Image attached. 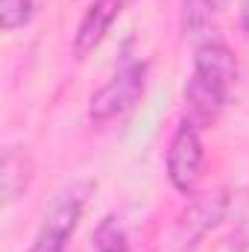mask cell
<instances>
[{
  "label": "cell",
  "instance_id": "obj_12",
  "mask_svg": "<svg viewBox=\"0 0 249 252\" xmlns=\"http://www.w3.org/2000/svg\"><path fill=\"white\" fill-rule=\"evenodd\" d=\"M132 3H138V0H124V6H132Z\"/></svg>",
  "mask_w": 249,
  "mask_h": 252
},
{
  "label": "cell",
  "instance_id": "obj_10",
  "mask_svg": "<svg viewBox=\"0 0 249 252\" xmlns=\"http://www.w3.org/2000/svg\"><path fill=\"white\" fill-rule=\"evenodd\" d=\"M35 15V3L32 0H0V24L6 32H15L21 27H27Z\"/></svg>",
  "mask_w": 249,
  "mask_h": 252
},
{
  "label": "cell",
  "instance_id": "obj_8",
  "mask_svg": "<svg viewBox=\"0 0 249 252\" xmlns=\"http://www.w3.org/2000/svg\"><path fill=\"white\" fill-rule=\"evenodd\" d=\"M30 185V158L18 150H6L3 156V196L12 202L18 193H24Z\"/></svg>",
  "mask_w": 249,
  "mask_h": 252
},
{
  "label": "cell",
  "instance_id": "obj_1",
  "mask_svg": "<svg viewBox=\"0 0 249 252\" xmlns=\"http://www.w3.org/2000/svg\"><path fill=\"white\" fill-rule=\"evenodd\" d=\"M241 67L235 53L220 41H205L193 56V70L185 85V121L196 126L214 124L232 103Z\"/></svg>",
  "mask_w": 249,
  "mask_h": 252
},
{
  "label": "cell",
  "instance_id": "obj_5",
  "mask_svg": "<svg viewBox=\"0 0 249 252\" xmlns=\"http://www.w3.org/2000/svg\"><path fill=\"white\" fill-rule=\"evenodd\" d=\"M124 9H126L124 0H94L85 9L82 21L76 27V35H73V53H76V59H85L88 53H94L103 44V38L109 35L112 24L118 21V15Z\"/></svg>",
  "mask_w": 249,
  "mask_h": 252
},
{
  "label": "cell",
  "instance_id": "obj_3",
  "mask_svg": "<svg viewBox=\"0 0 249 252\" xmlns=\"http://www.w3.org/2000/svg\"><path fill=\"white\" fill-rule=\"evenodd\" d=\"M88 182H73L70 188H64L50 211L44 214L35 238H32V247L27 252H64L67 250V241L73 238L79 220H82V208H85V199H88Z\"/></svg>",
  "mask_w": 249,
  "mask_h": 252
},
{
  "label": "cell",
  "instance_id": "obj_11",
  "mask_svg": "<svg viewBox=\"0 0 249 252\" xmlns=\"http://www.w3.org/2000/svg\"><path fill=\"white\" fill-rule=\"evenodd\" d=\"M244 30L249 32V0L244 3Z\"/></svg>",
  "mask_w": 249,
  "mask_h": 252
},
{
  "label": "cell",
  "instance_id": "obj_2",
  "mask_svg": "<svg viewBox=\"0 0 249 252\" xmlns=\"http://www.w3.org/2000/svg\"><path fill=\"white\" fill-rule=\"evenodd\" d=\"M144 88H147V62L126 56L121 62V67L115 70V76L91 97L88 118L97 126L121 121V118H126L141 103Z\"/></svg>",
  "mask_w": 249,
  "mask_h": 252
},
{
  "label": "cell",
  "instance_id": "obj_4",
  "mask_svg": "<svg viewBox=\"0 0 249 252\" xmlns=\"http://www.w3.org/2000/svg\"><path fill=\"white\" fill-rule=\"evenodd\" d=\"M167 179L170 185L179 190L182 196H193L202 179V167H205V147L199 138V126L182 121L176 126L170 144H167Z\"/></svg>",
  "mask_w": 249,
  "mask_h": 252
},
{
  "label": "cell",
  "instance_id": "obj_7",
  "mask_svg": "<svg viewBox=\"0 0 249 252\" xmlns=\"http://www.w3.org/2000/svg\"><path fill=\"white\" fill-rule=\"evenodd\" d=\"M229 0H182V30L190 35L205 32L208 27H214V21L220 18V12L226 9Z\"/></svg>",
  "mask_w": 249,
  "mask_h": 252
},
{
  "label": "cell",
  "instance_id": "obj_9",
  "mask_svg": "<svg viewBox=\"0 0 249 252\" xmlns=\"http://www.w3.org/2000/svg\"><path fill=\"white\" fill-rule=\"evenodd\" d=\"M91 241H94V250L97 252H129V235L121 226V220L112 217V214L97 223Z\"/></svg>",
  "mask_w": 249,
  "mask_h": 252
},
{
  "label": "cell",
  "instance_id": "obj_6",
  "mask_svg": "<svg viewBox=\"0 0 249 252\" xmlns=\"http://www.w3.org/2000/svg\"><path fill=\"white\" fill-rule=\"evenodd\" d=\"M223 211H226V196L223 193H202V196H196L187 205V211L182 214L179 226H176V247H179V252L190 250L208 229H214L220 223Z\"/></svg>",
  "mask_w": 249,
  "mask_h": 252
}]
</instances>
